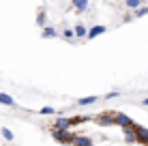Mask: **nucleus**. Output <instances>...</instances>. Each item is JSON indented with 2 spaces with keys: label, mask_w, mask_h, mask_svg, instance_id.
Wrapping results in <instances>:
<instances>
[{
  "label": "nucleus",
  "mask_w": 148,
  "mask_h": 146,
  "mask_svg": "<svg viewBox=\"0 0 148 146\" xmlns=\"http://www.w3.org/2000/svg\"><path fill=\"white\" fill-rule=\"evenodd\" d=\"M52 138L56 140V142H60V144L73 146L75 133H73V131H64V129H58V127H54V129H52Z\"/></svg>",
  "instance_id": "f257e3e1"
},
{
  "label": "nucleus",
  "mask_w": 148,
  "mask_h": 146,
  "mask_svg": "<svg viewBox=\"0 0 148 146\" xmlns=\"http://www.w3.org/2000/svg\"><path fill=\"white\" fill-rule=\"evenodd\" d=\"M114 114H116V112H103V114H99V116L95 118V123H97V125H101V127H110V125H116Z\"/></svg>",
  "instance_id": "f03ea898"
},
{
  "label": "nucleus",
  "mask_w": 148,
  "mask_h": 146,
  "mask_svg": "<svg viewBox=\"0 0 148 146\" xmlns=\"http://www.w3.org/2000/svg\"><path fill=\"white\" fill-rule=\"evenodd\" d=\"M114 120H116V125H118V127H122V129H127V127H133V120H131L129 116H127V114H120V112H116L114 114Z\"/></svg>",
  "instance_id": "7ed1b4c3"
},
{
  "label": "nucleus",
  "mask_w": 148,
  "mask_h": 146,
  "mask_svg": "<svg viewBox=\"0 0 148 146\" xmlns=\"http://www.w3.org/2000/svg\"><path fill=\"white\" fill-rule=\"evenodd\" d=\"M56 127H58V129H64V131H69V129L73 127V118L58 116V118H56Z\"/></svg>",
  "instance_id": "20e7f679"
},
{
  "label": "nucleus",
  "mask_w": 148,
  "mask_h": 146,
  "mask_svg": "<svg viewBox=\"0 0 148 146\" xmlns=\"http://www.w3.org/2000/svg\"><path fill=\"white\" fill-rule=\"evenodd\" d=\"M103 32H108V26H101V24H97V26L88 28V37H86V39H95V37H99V34H103Z\"/></svg>",
  "instance_id": "39448f33"
},
{
  "label": "nucleus",
  "mask_w": 148,
  "mask_h": 146,
  "mask_svg": "<svg viewBox=\"0 0 148 146\" xmlns=\"http://www.w3.org/2000/svg\"><path fill=\"white\" fill-rule=\"evenodd\" d=\"M56 37H58V30H56L54 26L41 28V39H56Z\"/></svg>",
  "instance_id": "423d86ee"
},
{
  "label": "nucleus",
  "mask_w": 148,
  "mask_h": 146,
  "mask_svg": "<svg viewBox=\"0 0 148 146\" xmlns=\"http://www.w3.org/2000/svg\"><path fill=\"white\" fill-rule=\"evenodd\" d=\"M135 133H137V142H140V144H146L148 142V129L146 127L135 125Z\"/></svg>",
  "instance_id": "0eeeda50"
},
{
  "label": "nucleus",
  "mask_w": 148,
  "mask_h": 146,
  "mask_svg": "<svg viewBox=\"0 0 148 146\" xmlns=\"http://www.w3.org/2000/svg\"><path fill=\"white\" fill-rule=\"evenodd\" d=\"M125 142H129V144H133V142H137L135 125H133V127H127V129H125Z\"/></svg>",
  "instance_id": "6e6552de"
},
{
  "label": "nucleus",
  "mask_w": 148,
  "mask_h": 146,
  "mask_svg": "<svg viewBox=\"0 0 148 146\" xmlns=\"http://www.w3.org/2000/svg\"><path fill=\"white\" fill-rule=\"evenodd\" d=\"M73 146H92V140H90V138H86V135H75Z\"/></svg>",
  "instance_id": "1a4fd4ad"
},
{
  "label": "nucleus",
  "mask_w": 148,
  "mask_h": 146,
  "mask_svg": "<svg viewBox=\"0 0 148 146\" xmlns=\"http://www.w3.org/2000/svg\"><path fill=\"white\" fill-rule=\"evenodd\" d=\"M37 26H39V28H45V26H47V13H45V9H41V11L37 13Z\"/></svg>",
  "instance_id": "9d476101"
},
{
  "label": "nucleus",
  "mask_w": 148,
  "mask_h": 146,
  "mask_svg": "<svg viewBox=\"0 0 148 146\" xmlns=\"http://www.w3.org/2000/svg\"><path fill=\"white\" fill-rule=\"evenodd\" d=\"M71 2H73V7H75V11H77V13L88 11V0H71Z\"/></svg>",
  "instance_id": "9b49d317"
},
{
  "label": "nucleus",
  "mask_w": 148,
  "mask_h": 146,
  "mask_svg": "<svg viewBox=\"0 0 148 146\" xmlns=\"http://www.w3.org/2000/svg\"><path fill=\"white\" fill-rule=\"evenodd\" d=\"M0 103L9 105V108H15V99L11 97V95H7V93H0Z\"/></svg>",
  "instance_id": "f8f14e48"
},
{
  "label": "nucleus",
  "mask_w": 148,
  "mask_h": 146,
  "mask_svg": "<svg viewBox=\"0 0 148 146\" xmlns=\"http://www.w3.org/2000/svg\"><path fill=\"white\" fill-rule=\"evenodd\" d=\"M75 37L77 39H86L88 37V28H86L84 24H77V26H75Z\"/></svg>",
  "instance_id": "ddd939ff"
},
{
  "label": "nucleus",
  "mask_w": 148,
  "mask_h": 146,
  "mask_svg": "<svg viewBox=\"0 0 148 146\" xmlns=\"http://www.w3.org/2000/svg\"><path fill=\"white\" fill-rule=\"evenodd\" d=\"M97 101H99V97L90 95V97H82V99H77V105H92V103H97Z\"/></svg>",
  "instance_id": "4468645a"
},
{
  "label": "nucleus",
  "mask_w": 148,
  "mask_h": 146,
  "mask_svg": "<svg viewBox=\"0 0 148 146\" xmlns=\"http://www.w3.org/2000/svg\"><path fill=\"white\" fill-rule=\"evenodd\" d=\"M62 39H67V41H73V39H75V28L62 30Z\"/></svg>",
  "instance_id": "2eb2a0df"
},
{
  "label": "nucleus",
  "mask_w": 148,
  "mask_h": 146,
  "mask_svg": "<svg viewBox=\"0 0 148 146\" xmlns=\"http://www.w3.org/2000/svg\"><path fill=\"white\" fill-rule=\"evenodd\" d=\"M144 15H148V7H146V4H142L140 9H135L133 17H144Z\"/></svg>",
  "instance_id": "dca6fc26"
},
{
  "label": "nucleus",
  "mask_w": 148,
  "mask_h": 146,
  "mask_svg": "<svg viewBox=\"0 0 148 146\" xmlns=\"http://www.w3.org/2000/svg\"><path fill=\"white\" fill-rule=\"evenodd\" d=\"M142 2H144V0H127V9H140L142 7Z\"/></svg>",
  "instance_id": "f3484780"
},
{
  "label": "nucleus",
  "mask_w": 148,
  "mask_h": 146,
  "mask_svg": "<svg viewBox=\"0 0 148 146\" xmlns=\"http://www.w3.org/2000/svg\"><path fill=\"white\" fill-rule=\"evenodd\" d=\"M2 138H4V140H9V142H11V140H13V131H9V129L4 127V129H2Z\"/></svg>",
  "instance_id": "a211bd4d"
},
{
  "label": "nucleus",
  "mask_w": 148,
  "mask_h": 146,
  "mask_svg": "<svg viewBox=\"0 0 148 146\" xmlns=\"http://www.w3.org/2000/svg\"><path fill=\"white\" fill-rule=\"evenodd\" d=\"M41 114H56V110L49 108V105H45V108H41Z\"/></svg>",
  "instance_id": "6ab92c4d"
},
{
  "label": "nucleus",
  "mask_w": 148,
  "mask_h": 146,
  "mask_svg": "<svg viewBox=\"0 0 148 146\" xmlns=\"http://www.w3.org/2000/svg\"><path fill=\"white\" fill-rule=\"evenodd\" d=\"M114 97H118V90H112V93H108L103 99H114Z\"/></svg>",
  "instance_id": "aec40b11"
},
{
  "label": "nucleus",
  "mask_w": 148,
  "mask_h": 146,
  "mask_svg": "<svg viewBox=\"0 0 148 146\" xmlns=\"http://www.w3.org/2000/svg\"><path fill=\"white\" fill-rule=\"evenodd\" d=\"M142 105H144V108H148V97L144 99V101H142Z\"/></svg>",
  "instance_id": "412c9836"
},
{
  "label": "nucleus",
  "mask_w": 148,
  "mask_h": 146,
  "mask_svg": "<svg viewBox=\"0 0 148 146\" xmlns=\"http://www.w3.org/2000/svg\"><path fill=\"white\" fill-rule=\"evenodd\" d=\"M144 146H148V142H146V144H144Z\"/></svg>",
  "instance_id": "4be33fe9"
}]
</instances>
